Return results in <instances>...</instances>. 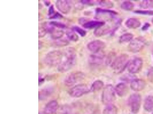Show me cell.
Returning a JSON list of instances; mask_svg holds the SVG:
<instances>
[{
    "label": "cell",
    "mask_w": 153,
    "mask_h": 114,
    "mask_svg": "<svg viewBox=\"0 0 153 114\" xmlns=\"http://www.w3.org/2000/svg\"><path fill=\"white\" fill-rule=\"evenodd\" d=\"M143 107L147 112L153 111V96H149L146 98L145 100Z\"/></svg>",
    "instance_id": "ac0fdd59"
},
{
    "label": "cell",
    "mask_w": 153,
    "mask_h": 114,
    "mask_svg": "<svg viewBox=\"0 0 153 114\" xmlns=\"http://www.w3.org/2000/svg\"><path fill=\"white\" fill-rule=\"evenodd\" d=\"M152 55H153V50H152Z\"/></svg>",
    "instance_id": "ab89813d"
},
{
    "label": "cell",
    "mask_w": 153,
    "mask_h": 114,
    "mask_svg": "<svg viewBox=\"0 0 153 114\" xmlns=\"http://www.w3.org/2000/svg\"><path fill=\"white\" fill-rule=\"evenodd\" d=\"M66 35L68 39L72 41L76 42L79 40L78 36L73 29L69 30L67 31Z\"/></svg>",
    "instance_id": "7402d4cb"
},
{
    "label": "cell",
    "mask_w": 153,
    "mask_h": 114,
    "mask_svg": "<svg viewBox=\"0 0 153 114\" xmlns=\"http://www.w3.org/2000/svg\"><path fill=\"white\" fill-rule=\"evenodd\" d=\"M73 28L75 32H76L81 37H84L86 36V34H87L86 31L82 28L78 26H75Z\"/></svg>",
    "instance_id": "f546056e"
},
{
    "label": "cell",
    "mask_w": 153,
    "mask_h": 114,
    "mask_svg": "<svg viewBox=\"0 0 153 114\" xmlns=\"http://www.w3.org/2000/svg\"><path fill=\"white\" fill-rule=\"evenodd\" d=\"M50 89H43L39 93V99L40 100L46 99L50 96L51 93Z\"/></svg>",
    "instance_id": "d4e9b609"
},
{
    "label": "cell",
    "mask_w": 153,
    "mask_h": 114,
    "mask_svg": "<svg viewBox=\"0 0 153 114\" xmlns=\"http://www.w3.org/2000/svg\"><path fill=\"white\" fill-rule=\"evenodd\" d=\"M125 25L127 27L132 29H136L139 28L141 25V23L138 19L131 18L128 19L125 22Z\"/></svg>",
    "instance_id": "e0dca14e"
},
{
    "label": "cell",
    "mask_w": 153,
    "mask_h": 114,
    "mask_svg": "<svg viewBox=\"0 0 153 114\" xmlns=\"http://www.w3.org/2000/svg\"><path fill=\"white\" fill-rule=\"evenodd\" d=\"M87 48L94 53H97L105 48V44L104 42L100 40H94L88 43Z\"/></svg>",
    "instance_id": "30bf717a"
},
{
    "label": "cell",
    "mask_w": 153,
    "mask_h": 114,
    "mask_svg": "<svg viewBox=\"0 0 153 114\" xmlns=\"http://www.w3.org/2000/svg\"><path fill=\"white\" fill-rule=\"evenodd\" d=\"M96 12L97 13H109V14L111 15L117 14V12L113 11L112 10H108L106 9H97L96 10Z\"/></svg>",
    "instance_id": "1f68e13d"
},
{
    "label": "cell",
    "mask_w": 153,
    "mask_h": 114,
    "mask_svg": "<svg viewBox=\"0 0 153 114\" xmlns=\"http://www.w3.org/2000/svg\"><path fill=\"white\" fill-rule=\"evenodd\" d=\"M81 2L85 4H91L93 3V1H82Z\"/></svg>",
    "instance_id": "8d00e7d4"
},
{
    "label": "cell",
    "mask_w": 153,
    "mask_h": 114,
    "mask_svg": "<svg viewBox=\"0 0 153 114\" xmlns=\"http://www.w3.org/2000/svg\"><path fill=\"white\" fill-rule=\"evenodd\" d=\"M134 12L138 14L146 15H153V10H136Z\"/></svg>",
    "instance_id": "4dcf8cb0"
},
{
    "label": "cell",
    "mask_w": 153,
    "mask_h": 114,
    "mask_svg": "<svg viewBox=\"0 0 153 114\" xmlns=\"http://www.w3.org/2000/svg\"><path fill=\"white\" fill-rule=\"evenodd\" d=\"M104 86L103 81L99 80H96L91 85V90L92 92H97L100 90Z\"/></svg>",
    "instance_id": "d6986e66"
},
{
    "label": "cell",
    "mask_w": 153,
    "mask_h": 114,
    "mask_svg": "<svg viewBox=\"0 0 153 114\" xmlns=\"http://www.w3.org/2000/svg\"><path fill=\"white\" fill-rule=\"evenodd\" d=\"M102 26L96 28L94 31V34L95 36L100 37L106 34L109 32V30L108 28H106Z\"/></svg>",
    "instance_id": "603a6c76"
},
{
    "label": "cell",
    "mask_w": 153,
    "mask_h": 114,
    "mask_svg": "<svg viewBox=\"0 0 153 114\" xmlns=\"http://www.w3.org/2000/svg\"><path fill=\"white\" fill-rule=\"evenodd\" d=\"M63 53L62 61L57 66V70L60 72L69 71L76 63V54L73 48L68 47Z\"/></svg>",
    "instance_id": "6da1fadb"
},
{
    "label": "cell",
    "mask_w": 153,
    "mask_h": 114,
    "mask_svg": "<svg viewBox=\"0 0 153 114\" xmlns=\"http://www.w3.org/2000/svg\"><path fill=\"white\" fill-rule=\"evenodd\" d=\"M90 90L85 84H80L75 86L69 91L70 96L73 97H79L88 93Z\"/></svg>",
    "instance_id": "5b68a950"
},
{
    "label": "cell",
    "mask_w": 153,
    "mask_h": 114,
    "mask_svg": "<svg viewBox=\"0 0 153 114\" xmlns=\"http://www.w3.org/2000/svg\"><path fill=\"white\" fill-rule=\"evenodd\" d=\"M121 9L126 11H131L133 9L134 4L129 1H124L121 5Z\"/></svg>",
    "instance_id": "484cf974"
},
{
    "label": "cell",
    "mask_w": 153,
    "mask_h": 114,
    "mask_svg": "<svg viewBox=\"0 0 153 114\" xmlns=\"http://www.w3.org/2000/svg\"><path fill=\"white\" fill-rule=\"evenodd\" d=\"M115 91L120 97L125 96L128 93V88L127 86L124 83H120L116 86Z\"/></svg>",
    "instance_id": "2e32d148"
},
{
    "label": "cell",
    "mask_w": 153,
    "mask_h": 114,
    "mask_svg": "<svg viewBox=\"0 0 153 114\" xmlns=\"http://www.w3.org/2000/svg\"><path fill=\"white\" fill-rule=\"evenodd\" d=\"M145 44L146 41L143 38H136L130 42L128 48L131 52L137 53L143 49Z\"/></svg>",
    "instance_id": "ba28073f"
},
{
    "label": "cell",
    "mask_w": 153,
    "mask_h": 114,
    "mask_svg": "<svg viewBox=\"0 0 153 114\" xmlns=\"http://www.w3.org/2000/svg\"><path fill=\"white\" fill-rule=\"evenodd\" d=\"M70 112V107L67 105L59 106L55 114H69Z\"/></svg>",
    "instance_id": "cb8c5ba5"
},
{
    "label": "cell",
    "mask_w": 153,
    "mask_h": 114,
    "mask_svg": "<svg viewBox=\"0 0 153 114\" xmlns=\"http://www.w3.org/2000/svg\"><path fill=\"white\" fill-rule=\"evenodd\" d=\"M147 78L149 81L153 83V66L149 69L147 75Z\"/></svg>",
    "instance_id": "836d02e7"
},
{
    "label": "cell",
    "mask_w": 153,
    "mask_h": 114,
    "mask_svg": "<svg viewBox=\"0 0 153 114\" xmlns=\"http://www.w3.org/2000/svg\"><path fill=\"white\" fill-rule=\"evenodd\" d=\"M56 7L61 13L64 14H68L71 9L72 5L69 1L59 0L56 3Z\"/></svg>",
    "instance_id": "8fae6325"
},
{
    "label": "cell",
    "mask_w": 153,
    "mask_h": 114,
    "mask_svg": "<svg viewBox=\"0 0 153 114\" xmlns=\"http://www.w3.org/2000/svg\"><path fill=\"white\" fill-rule=\"evenodd\" d=\"M99 4L101 6L104 7L111 8L113 6L112 3L110 2V1H102L99 2Z\"/></svg>",
    "instance_id": "d6a6232c"
},
{
    "label": "cell",
    "mask_w": 153,
    "mask_h": 114,
    "mask_svg": "<svg viewBox=\"0 0 153 114\" xmlns=\"http://www.w3.org/2000/svg\"><path fill=\"white\" fill-rule=\"evenodd\" d=\"M129 57L126 54H122L116 57L111 64L113 71L117 74L123 72L129 62Z\"/></svg>",
    "instance_id": "7a4b0ae2"
},
{
    "label": "cell",
    "mask_w": 153,
    "mask_h": 114,
    "mask_svg": "<svg viewBox=\"0 0 153 114\" xmlns=\"http://www.w3.org/2000/svg\"><path fill=\"white\" fill-rule=\"evenodd\" d=\"M49 25L54 27V28H57L59 29H63L66 27L65 24L56 21H52L49 23Z\"/></svg>",
    "instance_id": "4316f807"
},
{
    "label": "cell",
    "mask_w": 153,
    "mask_h": 114,
    "mask_svg": "<svg viewBox=\"0 0 153 114\" xmlns=\"http://www.w3.org/2000/svg\"><path fill=\"white\" fill-rule=\"evenodd\" d=\"M152 23H153V19H152Z\"/></svg>",
    "instance_id": "f35d334b"
},
{
    "label": "cell",
    "mask_w": 153,
    "mask_h": 114,
    "mask_svg": "<svg viewBox=\"0 0 153 114\" xmlns=\"http://www.w3.org/2000/svg\"><path fill=\"white\" fill-rule=\"evenodd\" d=\"M44 81V79L43 78V77H42V76L39 75V83L40 84L43 83V81Z\"/></svg>",
    "instance_id": "74e56055"
},
{
    "label": "cell",
    "mask_w": 153,
    "mask_h": 114,
    "mask_svg": "<svg viewBox=\"0 0 153 114\" xmlns=\"http://www.w3.org/2000/svg\"><path fill=\"white\" fill-rule=\"evenodd\" d=\"M152 114H153V113H152Z\"/></svg>",
    "instance_id": "60d3db41"
},
{
    "label": "cell",
    "mask_w": 153,
    "mask_h": 114,
    "mask_svg": "<svg viewBox=\"0 0 153 114\" xmlns=\"http://www.w3.org/2000/svg\"><path fill=\"white\" fill-rule=\"evenodd\" d=\"M54 7H53V5H51L50 7L49 8V11H48V15L49 16H52V17L54 15Z\"/></svg>",
    "instance_id": "e575fe53"
},
{
    "label": "cell",
    "mask_w": 153,
    "mask_h": 114,
    "mask_svg": "<svg viewBox=\"0 0 153 114\" xmlns=\"http://www.w3.org/2000/svg\"><path fill=\"white\" fill-rule=\"evenodd\" d=\"M133 35L131 33H126L120 37L119 42L120 43H126L131 42L133 39Z\"/></svg>",
    "instance_id": "44dd1931"
},
{
    "label": "cell",
    "mask_w": 153,
    "mask_h": 114,
    "mask_svg": "<svg viewBox=\"0 0 153 114\" xmlns=\"http://www.w3.org/2000/svg\"><path fill=\"white\" fill-rule=\"evenodd\" d=\"M140 6L143 9L153 8V0L152 1H143L140 4Z\"/></svg>",
    "instance_id": "83f0119b"
},
{
    "label": "cell",
    "mask_w": 153,
    "mask_h": 114,
    "mask_svg": "<svg viewBox=\"0 0 153 114\" xmlns=\"http://www.w3.org/2000/svg\"><path fill=\"white\" fill-rule=\"evenodd\" d=\"M59 107L58 103L55 100H52L46 104L44 108L45 114H55Z\"/></svg>",
    "instance_id": "4fadbf2b"
},
{
    "label": "cell",
    "mask_w": 153,
    "mask_h": 114,
    "mask_svg": "<svg viewBox=\"0 0 153 114\" xmlns=\"http://www.w3.org/2000/svg\"><path fill=\"white\" fill-rule=\"evenodd\" d=\"M48 32L47 27L40 26L39 29V37H43Z\"/></svg>",
    "instance_id": "f1b7e54d"
},
{
    "label": "cell",
    "mask_w": 153,
    "mask_h": 114,
    "mask_svg": "<svg viewBox=\"0 0 153 114\" xmlns=\"http://www.w3.org/2000/svg\"><path fill=\"white\" fill-rule=\"evenodd\" d=\"M143 64V61L141 58H134L129 62L127 66L128 71L132 74L138 73L141 70Z\"/></svg>",
    "instance_id": "9c48e42d"
},
{
    "label": "cell",
    "mask_w": 153,
    "mask_h": 114,
    "mask_svg": "<svg viewBox=\"0 0 153 114\" xmlns=\"http://www.w3.org/2000/svg\"><path fill=\"white\" fill-rule=\"evenodd\" d=\"M90 56L89 62L93 65H100L102 64L104 61V56L100 53H95Z\"/></svg>",
    "instance_id": "5bb4252c"
},
{
    "label": "cell",
    "mask_w": 153,
    "mask_h": 114,
    "mask_svg": "<svg viewBox=\"0 0 153 114\" xmlns=\"http://www.w3.org/2000/svg\"><path fill=\"white\" fill-rule=\"evenodd\" d=\"M104 22L100 21H90L86 22L83 24V27L87 29L98 28L104 25Z\"/></svg>",
    "instance_id": "9a60e30c"
},
{
    "label": "cell",
    "mask_w": 153,
    "mask_h": 114,
    "mask_svg": "<svg viewBox=\"0 0 153 114\" xmlns=\"http://www.w3.org/2000/svg\"><path fill=\"white\" fill-rule=\"evenodd\" d=\"M146 83L145 81L140 79H135L131 82L130 86L132 90L135 91H140L146 87Z\"/></svg>",
    "instance_id": "7c38bea8"
},
{
    "label": "cell",
    "mask_w": 153,
    "mask_h": 114,
    "mask_svg": "<svg viewBox=\"0 0 153 114\" xmlns=\"http://www.w3.org/2000/svg\"><path fill=\"white\" fill-rule=\"evenodd\" d=\"M151 26V25L149 23H146L143 26V28H142V30L143 31H146Z\"/></svg>",
    "instance_id": "d590c367"
},
{
    "label": "cell",
    "mask_w": 153,
    "mask_h": 114,
    "mask_svg": "<svg viewBox=\"0 0 153 114\" xmlns=\"http://www.w3.org/2000/svg\"><path fill=\"white\" fill-rule=\"evenodd\" d=\"M115 91L112 86L108 85L103 89L102 94V103L106 105H109L116 99Z\"/></svg>",
    "instance_id": "277c9868"
},
{
    "label": "cell",
    "mask_w": 153,
    "mask_h": 114,
    "mask_svg": "<svg viewBox=\"0 0 153 114\" xmlns=\"http://www.w3.org/2000/svg\"><path fill=\"white\" fill-rule=\"evenodd\" d=\"M63 53L59 50L50 51L46 55L45 61L48 66H58L61 63L62 59Z\"/></svg>",
    "instance_id": "3957f363"
},
{
    "label": "cell",
    "mask_w": 153,
    "mask_h": 114,
    "mask_svg": "<svg viewBox=\"0 0 153 114\" xmlns=\"http://www.w3.org/2000/svg\"><path fill=\"white\" fill-rule=\"evenodd\" d=\"M85 75L81 72H76L70 74L65 79V85L68 86H72L84 78Z\"/></svg>",
    "instance_id": "52a82bcc"
},
{
    "label": "cell",
    "mask_w": 153,
    "mask_h": 114,
    "mask_svg": "<svg viewBox=\"0 0 153 114\" xmlns=\"http://www.w3.org/2000/svg\"><path fill=\"white\" fill-rule=\"evenodd\" d=\"M141 103V96L138 94H134L131 95L129 99V104L132 113L137 114L139 112Z\"/></svg>",
    "instance_id": "8992f818"
},
{
    "label": "cell",
    "mask_w": 153,
    "mask_h": 114,
    "mask_svg": "<svg viewBox=\"0 0 153 114\" xmlns=\"http://www.w3.org/2000/svg\"><path fill=\"white\" fill-rule=\"evenodd\" d=\"M117 108L113 104H109L105 108L103 114H117Z\"/></svg>",
    "instance_id": "ffe728a7"
}]
</instances>
